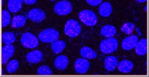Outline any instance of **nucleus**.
I'll use <instances>...</instances> for the list:
<instances>
[{
	"instance_id": "nucleus-1",
	"label": "nucleus",
	"mask_w": 149,
	"mask_h": 77,
	"mask_svg": "<svg viewBox=\"0 0 149 77\" xmlns=\"http://www.w3.org/2000/svg\"><path fill=\"white\" fill-rule=\"evenodd\" d=\"M64 32L66 35L71 38H75L80 34L81 27L77 21L73 19H70L67 21Z\"/></svg>"
},
{
	"instance_id": "nucleus-2",
	"label": "nucleus",
	"mask_w": 149,
	"mask_h": 77,
	"mask_svg": "<svg viewBox=\"0 0 149 77\" xmlns=\"http://www.w3.org/2000/svg\"><path fill=\"white\" fill-rule=\"evenodd\" d=\"M59 33L54 28H47L42 31L38 35V38L44 43H52L58 40Z\"/></svg>"
},
{
	"instance_id": "nucleus-3",
	"label": "nucleus",
	"mask_w": 149,
	"mask_h": 77,
	"mask_svg": "<svg viewBox=\"0 0 149 77\" xmlns=\"http://www.w3.org/2000/svg\"><path fill=\"white\" fill-rule=\"evenodd\" d=\"M79 19L85 25L93 26L97 23L98 19L96 14L91 10H83L79 14Z\"/></svg>"
},
{
	"instance_id": "nucleus-4",
	"label": "nucleus",
	"mask_w": 149,
	"mask_h": 77,
	"mask_svg": "<svg viewBox=\"0 0 149 77\" xmlns=\"http://www.w3.org/2000/svg\"><path fill=\"white\" fill-rule=\"evenodd\" d=\"M118 47V41L114 38L105 39L101 42L100 49L102 53L110 54L115 51Z\"/></svg>"
},
{
	"instance_id": "nucleus-5",
	"label": "nucleus",
	"mask_w": 149,
	"mask_h": 77,
	"mask_svg": "<svg viewBox=\"0 0 149 77\" xmlns=\"http://www.w3.org/2000/svg\"><path fill=\"white\" fill-rule=\"evenodd\" d=\"M21 43L27 48H35L38 46L39 42L37 37L30 32H25L21 36Z\"/></svg>"
},
{
	"instance_id": "nucleus-6",
	"label": "nucleus",
	"mask_w": 149,
	"mask_h": 77,
	"mask_svg": "<svg viewBox=\"0 0 149 77\" xmlns=\"http://www.w3.org/2000/svg\"><path fill=\"white\" fill-rule=\"evenodd\" d=\"M73 9L71 2L67 0L59 1L54 6V11L55 13L60 16L67 15L71 13Z\"/></svg>"
},
{
	"instance_id": "nucleus-7",
	"label": "nucleus",
	"mask_w": 149,
	"mask_h": 77,
	"mask_svg": "<svg viewBox=\"0 0 149 77\" xmlns=\"http://www.w3.org/2000/svg\"><path fill=\"white\" fill-rule=\"evenodd\" d=\"M74 67L77 73L79 74H84L88 71L89 67H90V63L86 59H77L74 62Z\"/></svg>"
},
{
	"instance_id": "nucleus-8",
	"label": "nucleus",
	"mask_w": 149,
	"mask_h": 77,
	"mask_svg": "<svg viewBox=\"0 0 149 77\" xmlns=\"http://www.w3.org/2000/svg\"><path fill=\"white\" fill-rule=\"evenodd\" d=\"M46 15L45 12L40 9H33L29 12L28 17L34 22L40 23L45 19Z\"/></svg>"
},
{
	"instance_id": "nucleus-9",
	"label": "nucleus",
	"mask_w": 149,
	"mask_h": 77,
	"mask_svg": "<svg viewBox=\"0 0 149 77\" xmlns=\"http://www.w3.org/2000/svg\"><path fill=\"white\" fill-rule=\"evenodd\" d=\"M138 41L137 36L136 35H131L123 40L121 43V47L125 50H131V49L135 48Z\"/></svg>"
},
{
	"instance_id": "nucleus-10",
	"label": "nucleus",
	"mask_w": 149,
	"mask_h": 77,
	"mask_svg": "<svg viewBox=\"0 0 149 77\" xmlns=\"http://www.w3.org/2000/svg\"><path fill=\"white\" fill-rule=\"evenodd\" d=\"M15 52V48L11 44H6L2 48V64L7 63L11 57L13 56Z\"/></svg>"
},
{
	"instance_id": "nucleus-11",
	"label": "nucleus",
	"mask_w": 149,
	"mask_h": 77,
	"mask_svg": "<svg viewBox=\"0 0 149 77\" xmlns=\"http://www.w3.org/2000/svg\"><path fill=\"white\" fill-rule=\"evenodd\" d=\"M42 58H43V53L40 50L31 51L26 55V59L32 63H40L42 60Z\"/></svg>"
},
{
	"instance_id": "nucleus-12",
	"label": "nucleus",
	"mask_w": 149,
	"mask_h": 77,
	"mask_svg": "<svg viewBox=\"0 0 149 77\" xmlns=\"http://www.w3.org/2000/svg\"><path fill=\"white\" fill-rule=\"evenodd\" d=\"M69 64V59L65 55H59L54 61V66L59 70L63 71L67 69Z\"/></svg>"
},
{
	"instance_id": "nucleus-13",
	"label": "nucleus",
	"mask_w": 149,
	"mask_h": 77,
	"mask_svg": "<svg viewBox=\"0 0 149 77\" xmlns=\"http://www.w3.org/2000/svg\"><path fill=\"white\" fill-rule=\"evenodd\" d=\"M133 62L129 60H123L118 64V70L123 73H129L133 69Z\"/></svg>"
},
{
	"instance_id": "nucleus-14",
	"label": "nucleus",
	"mask_w": 149,
	"mask_h": 77,
	"mask_svg": "<svg viewBox=\"0 0 149 77\" xmlns=\"http://www.w3.org/2000/svg\"><path fill=\"white\" fill-rule=\"evenodd\" d=\"M118 64V61L116 57L109 56L104 60V67L108 71H113Z\"/></svg>"
},
{
	"instance_id": "nucleus-15",
	"label": "nucleus",
	"mask_w": 149,
	"mask_h": 77,
	"mask_svg": "<svg viewBox=\"0 0 149 77\" xmlns=\"http://www.w3.org/2000/svg\"><path fill=\"white\" fill-rule=\"evenodd\" d=\"M146 46H147V40H146V39L144 38L141 40L139 42L138 41L137 44H136L135 47L136 54L141 56L145 55L146 52H147Z\"/></svg>"
},
{
	"instance_id": "nucleus-16",
	"label": "nucleus",
	"mask_w": 149,
	"mask_h": 77,
	"mask_svg": "<svg viewBox=\"0 0 149 77\" xmlns=\"http://www.w3.org/2000/svg\"><path fill=\"white\" fill-rule=\"evenodd\" d=\"M99 13L101 16L107 17L110 15V14L112 12V7L111 5L108 2H104L102 3L98 9Z\"/></svg>"
},
{
	"instance_id": "nucleus-17",
	"label": "nucleus",
	"mask_w": 149,
	"mask_h": 77,
	"mask_svg": "<svg viewBox=\"0 0 149 77\" xmlns=\"http://www.w3.org/2000/svg\"><path fill=\"white\" fill-rule=\"evenodd\" d=\"M23 6V0H9L8 9L12 13L19 12Z\"/></svg>"
},
{
	"instance_id": "nucleus-18",
	"label": "nucleus",
	"mask_w": 149,
	"mask_h": 77,
	"mask_svg": "<svg viewBox=\"0 0 149 77\" xmlns=\"http://www.w3.org/2000/svg\"><path fill=\"white\" fill-rule=\"evenodd\" d=\"M52 49L54 53L58 54L61 53L66 47L65 42L63 40H56L51 43Z\"/></svg>"
},
{
	"instance_id": "nucleus-19",
	"label": "nucleus",
	"mask_w": 149,
	"mask_h": 77,
	"mask_svg": "<svg viewBox=\"0 0 149 77\" xmlns=\"http://www.w3.org/2000/svg\"><path fill=\"white\" fill-rule=\"evenodd\" d=\"M80 53L83 58L91 59H95L96 58V56H97L96 52L94 51L93 49L86 46H84L81 49Z\"/></svg>"
},
{
	"instance_id": "nucleus-20",
	"label": "nucleus",
	"mask_w": 149,
	"mask_h": 77,
	"mask_svg": "<svg viewBox=\"0 0 149 77\" xmlns=\"http://www.w3.org/2000/svg\"><path fill=\"white\" fill-rule=\"evenodd\" d=\"M26 23V18L23 15H15L11 21V26L14 28L23 27Z\"/></svg>"
},
{
	"instance_id": "nucleus-21",
	"label": "nucleus",
	"mask_w": 149,
	"mask_h": 77,
	"mask_svg": "<svg viewBox=\"0 0 149 77\" xmlns=\"http://www.w3.org/2000/svg\"><path fill=\"white\" fill-rule=\"evenodd\" d=\"M101 34L108 38H111L116 33V28L112 25H106L101 28Z\"/></svg>"
},
{
	"instance_id": "nucleus-22",
	"label": "nucleus",
	"mask_w": 149,
	"mask_h": 77,
	"mask_svg": "<svg viewBox=\"0 0 149 77\" xmlns=\"http://www.w3.org/2000/svg\"><path fill=\"white\" fill-rule=\"evenodd\" d=\"M2 41L6 44H11L15 41V36L13 32H4L2 35Z\"/></svg>"
},
{
	"instance_id": "nucleus-23",
	"label": "nucleus",
	"mask_w": 149,
	"mask_h": 77,
	"mask_svg": "<svg viewBox=\"0 0 149 77\" xmlns=\"http://www.w3.org/2000/svg\"><path fill=\"white\" fill-rule=\"evenodd\" d=\"M19 66V63L18 61L16 60V59L11 60L8 64H7L6 67L7 71L9 73H13L18 69Z\"/></svg>"
},
{
	"instance_id": "nucleus-24",
	"label": "nucleus",
	"mask_w": 149,
	"mask_h": 77,
	"mask_svg": "<svg viewBox=\"0 0 149 77\" xmlns=\"http://www.w3.org/2000/svg\"><path fill=\"white\" fill-rule=\"evenodd\" d=\"M37 74L39 75H52L53 74V72L49 67L46 65L41 66L37 70Z\"/></svg>"
},
{
	"instance_id": "nucleus-25",
	"label": "nucleus",
	"mask_w": 149,
	"mask_h": 77,
	"mask_svg": "<svg viewBox=\"0 0 149 77\" xmlns=\"http://www.w3.org/2000/svg\"><path fill=\"white\" fill-rule=\"evenodd\" d=\"M11 22V16L9 13L6 10H3L2 11V26L6 27L8 26Z\"/></svg>"
},
{
	"instance_id": "nucleus-26",
	"label": "nucleus",
	"mask_w": 149,
	"mask_h": 77,
	"mask_svg": "<svg viewBox=\"0 0 149 77\" xmlns=\"http://www.w3.org/2000/svg\"><path fill=\"white\" fill-rule=\"evenodd\" d=\"M134 28H135V24L131 23H127L121 26V30L124 33L127 34H131L133 32Z\"/></svg>"
},
{
	"instance_id": "nucleus-27",
	"label": "nucleus",
	"mask_w": 149,
	"mask_h": 77,
	"mask_svg": "<svg viewBox=\"0 0 149 77\" xmlns=\"http://www.w3.org/2000/svg\"><path fill=\"white\" fill-rule=\"evenodd\" d=\"M86 1L92 6H97L102 3V0H86Z\"/></svg>"
},
{
	"instance_id": "nucleus-28",
	"label": "nucleus",
	"mask_w": 149,
	"mask_h": 77,
	"mask_svg": "<svg viewBox=\"0 0 149 77\" xmlns=\"http://www.w3.org/2000/svg\"><path fill=\"white\" fill-rule=\"evenodd\" d=\"M23 1L27 5H33L36 3V0H23Z\"/></svg>"
},
{
	"instance_id": "nucleus-29",
	"label": "nucleus",
	"mask_w": 149,
	"mask_h": 77,
	"mask_svg": "<svg viewBox=\"0 0 149 77\" xmlns=\"http://www.w3.org/2000/svg\"><path fill=\"white\" fill-rule=\"evenodd\" d=\"M136 1L140 2V3H143V2H146V0H136Z\"/></svg>"
},
{
	"instance_id": "nucleus-30",
	"label": "nucleus",
	"mask_w": 149,
	"mask_h": 77,
	"mask_svg": "<svg viewBox=\"0 0 149 77\" xmlns=\"http://www.w3.org/2000/svg\"><path fill=\"white\" fill-rule=\"evenodd\" d=\"M145 11H147V6H145Z\"/></svg>"
},
{
	"instance_id": "nucleus-31",
	"label": "nucleus",
	"mask_w": 149,
	"mask_h": 77,
	"mask_svg": "<svg viewBox=\"0 0 149 77\" xmlns=\"http://www.w3.org/2000/svg\"><path fill=\"white\" fill-rule=\"evenodd\" d=\"M50 1H56V0H50Z\"/></svg>"
}]
</instances>
